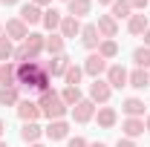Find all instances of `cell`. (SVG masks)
Listing matches in <instances>:
<instances>
[{
  "label": "cell",
  "mask_w": 150,
  "mask_h": 147,
  "mask_svg": "<svg viewBox=\"0 0 150 147\" xmlns=\"http://www.w3.org/2000/svg\"><path fill=\"white\" fill-rule=\"evenodd\" d=\"M38 107H40V115L49 118V121H58V118H64V115L69 112V107H67L64 98H61V92H55V90L40 92V95H38Z\"/></svg>",
  "instance_id": "obj_1"
},
{
  "label": "cell",
  "mask_w": 150,
  "mask_h": 147,
  "mask_svg": "<svg viewBox=\"0 0 150 147\" xmlns=\"http://www.w3.org/2000/svg\"><path fill=\"white\" fill-rule=\"evenodd\" d=\"M23 49H26L29 61H38V58L46 52V35H40V32H29L26 40H23Z\"/></svg>",
  "instance_id": "obj_2"
},
{
  "label": "cell",
  "mask_w": 150,
  "mask_h": 147,
  "mask_svg": "<svg viewBox=\"0 0 150 147\" xmlns=\"http://www.w3.org/2000/svg\"><path fill=\"white\" fill-rule=\"evenodd\" d=\"M110 95H112V87L107 84V78H95L93 84H90V95H87V98L98 107V104H107Z\"/></svg>",
  "instance_id": "obj_3"
},
{
  "label": "cell",
  "mask_w": 150,
  "mask_h": 147,
  "mask_svg": "<svg viewBox=\"0 0 150 147\" xmlns=\"http://www.w3.org/2000/svg\"><path fill=\"white\" fill-rule=\"evenodd\" d=\"M3 35L9 37L12 43H15V40H18V43H23V40H26V35H29V26H26L20 18H9V20H6V26H3Z\"/></svg>",
  "instance_id": "obj_4"
},
{
  "label": "cell",
  "mask_w": 150,
  "mask_h": 147,
  "mask_svg": "<svg viewBox=\"0 0 150 147\" xmlns=\"http://www.w3.org/2000/svg\"><path fill=\"white\" fill-rule=\"evenodd\" d=\"M81 66H84V75H90V78L95 81V78H101V75L107 72V66H110V64L98 55V52H90V55H87V61H84Z\"/></svg>",
  "instance_id": "obj_5"
},
{
  "label": "cell",
  "mask_w": 150,
  "mask_h": 147,
  "mask_svg": "<svg viewBox=\"0 0 150 147\" xmlns=\"http://www.w3.org/2000/svg\"><path fill=\"white\" fill-rule=\"evenodd\" d=\"M95 110H98V107H95L90 98H81V101L72 107V121L75 124H87V121L95 118Z\"/></svg>",
  "instance_id": "obj_6"
},
{
  "label": "cell",
  "mask_w": 150,
  "mask_h": 147,
  "mask_svg": "<svg viewBox=\"0 0 150 147\" xmlns=\"http://www.w3.org/2000/svg\"><path fill=\"white\" fill-rule=\"evenodd\" d=\"M104 78H107V84H110L112 90H121V87H127L130 72H127L121 64H110V66H107V72H104Z\"/></svg>",
  "instance_id": "obj_7"
},
{
  "label": "cell",
  "mask_w": 150,
  "mask_h": 147,
  "mask_svg": "<svg viewBox=\"0 0 150 147\" xmlns=\"http://www.w3.org/2000/svg\"><path fill=\"white\" fill-rule=\"evenodd\" d=\"M95 29H98L101 40H115V35H118V20L112 18V15H98Z\"/></svg>",
  "instance_id": "obj_8"
},
{
  "label": "cell",
  "mask_w": 150,
  "mask_h": 147,
  "mask_svg": "<svg viewBox=\"0 0 150 147\" xmlns=\"http://www.w3.org/2000/svg\"><path fill=\"white\" fill-rule=\"evenodd\" d=\"M15 110H18V118L23 121V124L40 118V107H38V101H32V98H20V104L15 107Z\"/></svg>",
  "instance_id": "obj_9"
},
{
  "label": "cell",
  "mask_w": 150,
  "mask_h": 147,
  "mask_svg": "<svg viewBox=\"0 0 150 147\" xmlns=\"http://www.w3.org/2000/svg\"><path fill=\"white\" fill-rule=\"evenodd\" d=\"M43 136H46L49 141H64V139H69V121H67V118L49 121V127L43 130Z\"/></svg>",
  "instance_id": "obj_10"
},
{
  "label": "cell",
  "mask_w": 150,
  "mask_h": 147,
  "mask_svg": "<svg viewBox=\"0 0 150 147\" xmlns=\"http://www.w3.org/2000/svg\"><path fill=\"white\" fill-rule=\"evenodd\" d=\"M81 46L84 49H90V52H95L98 49V43H101V35H98V29H95V23H87V26H81Z\"/></svg>",
  "instance_id": "obj_11"
},
{
  "label": "cell",
  "mask_w": 150,
  "mask_h": 147,
  "mask_svg": "<svg viewBox=\"0 0 150 147\" xmlns=\"http://www.w3.org/2000/svg\"><path fill=\"white\" fill-rule=\"evenodd\" d=\"M18 18L23 20L26 26H38V23L43 20V9H40V6H35V3H23Z\"/></svg>",
  "instance_id": "obj_12"
},
{
  "label": "cell",
  "mask_w": 150,
  "mask_h": 147,
  "mask_svg": "<svg viewBox=\"0 0 150 147\" xmlns=\"http://www.w3.org/2000/svg\"><path fill=\"white\" fill-rule=\"evenodd\" d=\"M95 121H98L101 130H112L115 121H118V110H115V107H98V110H95Z\"/></svg>",
  "instance_id": "obj_13"
},
{
  "label": "cell",
  "mask_w": 150,
  "mask_h": 147,
  "mask_svg": "<svg viewBox=\"0 0 150 147\" xmlns=\"http://www.w3.org/2000/svg\"><path fill=\"white\" fill-rule=\"evenodd\" d=\"M121 133H124V139H139V136H144V118H124L121 121Z\"/></svg>",
  "instance_id": "obj_14"
},
{
  "label": "cell",
  "mask_w": 150,
  "mask_h": 147,
  "mask_svg": "<svg viewBox=\"0 0 150 147\" xmlns=\"http://www.w3.org/2000/svg\"><path fill=\"white\" fill-rule=\"evenodd\" d=\"M0 87H18V64L15 61L0 64Z\"/></svg>",
  "instance_id": "obj_15"
},
{
  "label": "cell",
  "mask_w": 150,
  "mask_h": 147,
  "mask_svg": "<svg viewBox=\"0 0 150 147\" xmlns=\"http://www.w3.org/2000/svg\"><path fill=\"white\" fill-rule=\"evenodd\" d=\"M121 112L127 118H144V101L142 98H124L121 101Z\"/></svg>",
  "instance_id": "obj_16"
},
{
  "label": "cell",
  "mask_w": 150,
  "mask_h": 147,
  "mask_svg": "<svg viewBox=\"0 0 150 147\" xmlns=\"http://www.w3.org/2000/svg\"><path fill=\"white\" fill-rule=\"evenodd\" d=\"M147 26H150V20H147V15L144 12H136V15H130V20H127V32L130 35H144L147 32Z\"/></svg>",
  "instance_id": "obj_17"
},
{
  "label": "cell",
  "mask_w": 150,
  "mask_h": 147,
  "mask_svg": "<svg viewBox=\"0 0 150 147\" xmlns=\"http://www.w3.org/2000/svg\"><path fill=\"white\" fill-rule=\"evenodd\" d=\"M69 64H72V61H69L67 55H55L49 64H43V69L52 75V78H64V72H67V66H69Z\"/></svg>",
  "instance_id": "obj_18"
},
{
  "label": "cell",
  "mask_w": 150,
  "mask_h": 147,
  "mask_svg": "<svg viewBox=\"0 0 150 147\" xmlns=\"http://www.w3.org/2000/svg\"><path fill=\"white\" fill-rule=\"evenodd\" d=\"M61 37L67 40V37H78L81 35V20L78 18H72V15H64V20H61Z\"/></svg>",
  "instance_id": "obj_19"
},
{
  "label": "cell",
  "mask_w": 150,
  "mask_h": 147,
  "mask_svg": "<svg viewBox=\"0 0 150 147\" xmlns=\"http://www.w3.org/2000/svg\"><path fill=\"white\" fill-rule=\"evenodd\" d=\"M40 136H43V127H40L38 121H26V124L20 127V139H23L26 144H35V141H40Z\"/></svg>",
  "instance_id": "obj_20"
},
{
  "label": "cell",
  "mask_w": 150,
  "mask_h": 147,
  "mask_svg": "<svg viewBox=\"0 0 150 147\" xmlns=\"http://www.w3.org/2000/svg\"><path fill=\"white\" fill-rule=\"evenodd\" d=\"M93 12V0H69L67 3V15H72V18H84V15H90Z\"/></svg>",
  "instance_id": "obj_21"
},
{
  "label": "cell",
  "mask_w": 150,
  "mask_h": 147,
  "mask_svg": "<svg viewBox=\"0 0 150 147\" xmlns=\"http://www.w3.org/2000/svg\"><path fill=\"white\" fill-rule=\"evenodd\" d=\"M127 87H133V90H144V87H150V69H133L130 78H127Z\"/></svg>",
  "instance_id": "obj_22"
},
{
  "label": "cell",
  "mask_w": 150,
  "mask_h": 147,
  "mask_svg": "<svg viewBox=\"0 0 150 147\" xmlns=\"http://www.w3.org/2000/svg\"><path fill=\"white\" fill-rule=\"evenodd\" d=\"M0 104L3 107H18L20 104V87H0Z\"/></svg>",
  "instance_id": "obj_23"
},
{
  "label": "cell",
  "mask_w": 150,
  "mask_h": 147,
  "mask_svg": "<svg viewBox=\"0 0 150 147\" xmlns=\"http://www.w3.org/2000/svg\"><path fill=\"white\" fill-rule=\"evenodd\" d=\"M64 46H67V40L61 37V32H49L46 35V52L55 58V55H64Z\"/></svg>",
  "instance_id": "obj_24"
},
{
  "label": "cell",
  "mask_w": 150,
  "mask_h": 147,
  "mask_svg": "<svg viewBox=\"0 0 150 147\" xmlns=\"http://www.w3.org/2000/svg\"><path fill=\"white\" fill-rule=\"evenodd\" d=\"M61 20H64V15L58 12V9H43V29H49V32H58L61 29Z\"/></svg>",
  "instance_id": "obj_25"
},
{
  "label": "cell",
  "mask_w": 150,
  "mask_h": 147,
  "mask_svg": "<svg viewBox=\"0 0 150 147\" xmlns=\"http://www.w3.org/2000/svg\"><path fill=\"white\" fill-rule=\"evenodd\" d=\"M81 78H84V66L69 64V66H67V72H64V84H67V87H78V84H81Z\"/></svg>",
  "instance_id": "obj_26"
},
{
  "label": "cell",
  "mask_w": 150,
  "mask_h": 147,
  "mask_svg": "<svg viewBox=\"0 0 150 147\" xmlns=\"http://www.w3.org/2000/svg\"><path fill=\"white\" fill-rule=\"evenodd\" d=\"M115 20H130L133 15V6H130V0H115L112 3V12H110Z\"/></svg>",
  "instance_id": "obj_27"
},
{
  "label": "cell",
  "mask_w": 150,
  "mask_h": 147,
  "mask_svg": "<svg viewBox=\"0 0 150 147\" xmlns=\"http://www.w3.org/2000/svg\"><path fill=\"white\" fill-rule=\"evenodd\" d=\"M61 98H64V104L72 110V107L84 98V95H81V87H64V90H61Z\"/></svg>",
  "instance_id": "obj_28"
},
{
  "label": "cell",
  "mask_w": 150,
  "mask_h": 147,
  "mask_svg": "<svg viewBox=\"0 0 150 147\" xmlns=\"http://www.w3.org/2000/svg\"><path fill=\"white\" fill-rule=\"evenodd\" d=\"M95 52H98V55L104 58V61H112V58L118 55V43H115V40H101Z\"/></svg>",
  "instance_id": "obj_29"
},
{
  "label": "cell",
  "mask_w": 150,
  "mask_h": 147,
  "mask_svg": "<svg viewBox=\"0 0 150 147\" xmlns=\"http://www.w3.org/2000/svg\"><path fill=\"white\" fill-rule=\"evenodd\" d=\"M133 64H136L139 69H150V49L147 46H139V49L133 52Z\"/></svg>",
  "instance_id": "obj_30"
},
{
  "label": "cell",
  "mask_w": 150,
  "mask_h": 147,
  "mask_svg": "<svg viewBox=\"0 0 150 147\" xmlns=\"http://www.w3.org/2000/svg\"><path fill=\"white\" fill-rule=\"evenodd\" d=\"M12 58H15V43L3 35L0 37V64H6V61H12Z\"/></svg>",
  "instance_id": "obj_31"
},
{
  "label": "cell",
  "mask_w": 150,
  "mask_h": 147,
  "mask_svg": "<svg viewBox=\"0 0 150 147\" xmlns=\"http://www.w3.org/2000/svg\"><path fill=\"white\" fill-rule=\"evenodd\" d=\"M67 147H90V141H87L84 136H75V139H69V141H67Z\"/></svg>",
  "instance_id": "obj_32"
},
{
  "label": "cell",
  "mask_w": 150,
  "mask_h": 147,
  "mask_svg": "<svg viewBox=\"0 0 150 147\" xmlns=\"http://www.w3.org/2000/svg\"><path fill=\"white\" fill-rule=\"evenodd\" d=\"M130 6H133V12H144L150 6V0H130Z\"/></svg>",
  "instance_id": "obj_33"
},
{
  "label": "cell",
  "mask_w": 150,
  "mask_h": 147,
  "mask_svg": "<svg viewBox=\"0 0 150 147\" xmlns=\"http://www.w3.org/2000/svg\"><path fill=\"white\" fill-rule=\"evenodd\" d=\"M115 147H136V141H133V139H118Z\"/></svg>",
  "instance_id": "obj_34"
},
{
  "label": "cell",
  "mask_w": 150,
  "mask_h": 147,
  "mask_svg": "<svg viewBox=\"0 0 150 147\" xmlns=\"http://www.w3.org/2000/svg\"><path fill=\"white\" fill-rule=\"evenodd\" d=\"M29 3H35V6H40V9H43V6H49L52 0H29Z\"/></svg>",
  "instance_id": "obj_35"
},
{
  "label": "cell",
  "mask_w": 150,
  "mask_h": 147,
  "mask_svg": "<svg viewBox=\"0 0 150 147\" xmlns=\"http://www.w3.org/2000/svg\"><path fill=\"white\" fill-rule=\"evenodd\" d=\"M142 37H144V46H147V49H150V26H147V32H144V35H142Z\"/></svg>",
  "instance_id": "obj_36"
},
{
  "label": "cell",
  "mask_w": 150,
  "mask_h": 147,
  "mask_svg": "<svg viewBox=\"0 0 150 147\" xmlns=\"http://www.w3.org/2000/svg\"><path fill=\"white\" fill-rule=\"evenodd\" d=\"M3 6H15V3H20V0H0Z\"/></svg>",
  "instance_id": "obj_37"
},
{
  "label": "cell",
  "mask_w": 150,
  "mask_h": 147,
  "mask_svg": "<svg viewBox=\"0 0 150 147\" xmlns=\"http://www.w3.org/2000/svg\"><path fill=\"white\" fill-rule=\"evenodd\" d=\"M3 133H6V121L0 118V139H3Z\"/></svg>",
  "instance_id": "obj_38"
},
{
  "label": "cell",
  "mask_w": 150,
  "mask_h": 147,
  "mask_svg": "<svg viewBox=\"0 0 150 147\" xmlns=\"http://www.w3.org/2000/svg\"><path fill=\"white\" fill-rule=\"evenodd\" d=\"M90 147H107L104 141H90Z\"/></svg>",
  "instance_id": "obj_39"
},
{
  "label": "cell",
  "mask_w": 150,
  "mask_h": 147,
  "mask_svg": "<svg viewBox=\"0 0 150 147\" xmlns=\"http://www.w3.org/2000/svg\"><path fill=\"white\" fill-rule=\"evenodd\" d=\"M144 130H147V133H150V115H147V118H144Z\"/></svg>",
  "instance_id": "obj_40"
},
{
  "label": "cell",
  "mask_w": 150,
  "mask_h": 147,
  "mask_svg": "<svg viewBox=\"0 0 150 147\" xmlns=\"http://www.w3.org/2000/svg\"><path fill=\"white\" fill-rule=\"evenodd\" d=\"M98 3H104V6H112V3H115V0H98Z\"/></svg>",
  "instance_id": "obj_41"
},
{
  "label": "cell",
  "mask_w": 150,
  "mask_h": 147,
  "mask_svg": "<svg viewBox=\"0 0 150 147\" xmlns=\"http://www.w3.org/2000/svg\"><path fill=\"white\" fill-rule=\"evenodd\" d=\"M29 147H43V144H40V141H35V144H29Z\"/></svg>",
  "instance_id": "obj_42"
},
{
  "label": "cell",
  "mask_w": 150,
  "mask_h": 147,
  "mask_svg": "<svg viewBox=\"0 0 150 147\" xmlns=\"http://www.w3.org/2000/svg\"><path fill=\"white\" fill-rule=\"evenodd\" d=\"M0 147H9V144H6V141H3V139H0Z\"/></svg>",
  "instance_id": "obj_43"
},
{
  "label": "cell",
  "mask_w": 150,
  "mask_h": 147,
  "mask_svg": "<svg viewBox=\"0 0 150 147\" xmlns=\"http://www.w3.org/2000/svg\"><path fill=\"white\" fill-rule=\"evenodd\" d=\"M0 37H3V23H0Z\"/></svg>",
  "instance_id": "obj_44"
},
{
  "label": "cell",
  "mask_w": 150,
  "mask_h": 147,
  "mask_svg": "<svg viewBox=\"0 0 150 147\" xmlns=\"http://www.w3.org/2000/svg\"><path fill=\"white\" fill-rule=\"evenodd\" d=\"M64 3H69V0H64Z\"/></svg>",
  "instance_id": "obj_45"
}]
</instances>
